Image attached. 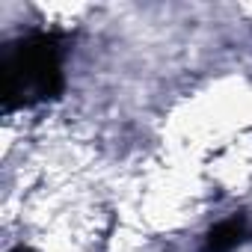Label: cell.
Segmentation results:
<instances>
[{"label": "cell", "instance_id": "7a4b0ae2", "mask_svg": "<svg viewBox=\"0 0 252 252\" xmlns=\"http://www.w3.org/2000/svg\"><path fill=\"white\" fill-rule=\"evenodd\" d=\"M252 237V228H249V222L243 220V217H231V220H222V222H217L211 231H208V237H205V243H202V252H234L240 243H246Z\"/></svg>", "mask_w": 252, "mask_h": 252}, {"label": "cell", "instance_id": "3957f363", "mask_svg": "<svg viewBox=\"0 0 252 252\" xmlns=\"http://www.w3.org/2000/svg\"><path fill=\"white\" fill-rule=\"evenodd\" d=\"M9 252H30V249H24V246H15V249H9Z\"/></svg>", "mask_w": 252, "mask_h": 252}, {"label": "cell", "instance_id": "6da1fadb", "mask_svg": "<svg viewBox=\"0 0 252 252\" xmlns=\"http://www.w3.org/2000/svg\"><path fill=\"white\" fill-rule=\"evenodd\" d=\"M63 39L57 33H30L12 42L0 63L3 110L33 107L63 92Z\"/></svg>", "mask_w": 252, "mask_h": 252}]
</instances>
